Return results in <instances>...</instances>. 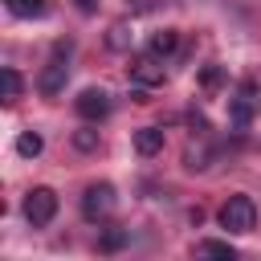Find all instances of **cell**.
Wrapping results in <instances>:
<instances>
[{
    "label": "cell",
    "mask_w": 261,
    "mask_h": 261,
    "mask_svg": "<svg viewBox=\"0 0 261 261\" xmlns=\"http://www.w3.org/2000/svg\"><path fill=\"white\" fill-rule=\"evenodd\" d=\"M130 82L143 86V90H155L163 86V61L155 53H143V57H130Z\"/></svg>",
    "instance_id": "cell-4"
},
{
    "label": "cell",
    "mask_w": 261,
    "mask_h": 261,
    "mask_svg": "<svg viewBox=\"0 0 261 261\" xmlns=\"http://www.w3.org/2000/svg\"><path fill=\"white\" fill-rule=\"evenodd\" d=\"M77 8L82 12H94V0H77Z\"/></svg>",
    "instance_id": "cell-20"
},
{
    "label": "cell",
    "mask_w": 261,
    "mask_h": 261,
    "mask_svg": "<svg viewBox=\"0 0 261 261\" xmlns=\"http://www.w3.org/2000/svg\"><path fill=\"white\" fill-rule=\"evenodd\" d=\"M188 122H192V130H196V135H204V130H208V118H204V114H192Z\"/></svg>",
    "instance_id": "cell-19"
},
{
    "label": "cell",
    "mask_w": 261,
    "mask_h": 261,
    "mask_svg": "<svg viewBox=\"0 0 261 261\" xmlns=\"http://www.w3.org/2000/svg\"><path fill=\"white\" fill-rule=\"evenodd\" d=\"M196 257H228V261H232L237 249H232L228 241H200V245H196Z\"/></svg>",
    "instance_id": "cell-14"
},
{
    "label": "cell",
    "mask_w": 261,
    "mask_h": 261,
    "mask_svg": "<svg viewBox=\"0 0 261 261\" xmlns=\"http://www.w3.org/2000/svg\"><path fill=\"white\" fill-rule=\"evenodd\" d=\"M200 86H204L208 94H216V90L224 86V69H220V65H204V73H200Z\"/></svg>",
    "instance_id": "cell-16"
},
{
    "label": "cell",
    "mask_w": 261,
    "mask_h": 261,
    "mask_svg": "<svg viewBox=\"0 0 261 261\" xmlns=\"http://www.w3.org/2000/svg\"><path fill=\"white\" fill-rule=\"evenodd\" d=\"M4 4L12 16H45V8H49V0H4Z\"/></svg>",
    "instance_id": "cell-13"
},
{
    "label": "cell",
    "mask_w": 261,
    "mask_h": 261,
    "mask_svg": "<svg viewBox=\"0 0 261 261\" xmlns=\"http://www.w3.org/2000/svg\"><path fill=\"white\" fill-rule=\"evenodd\" d=\"M20 90H24V77L16 69H0V94H4V102H16Z\"/></svg>",
    "instance_id": "cell-10"
},
{
    "label": "cell",
    "mask_w": 261,
    "mask_h": 261,
    "mask_svg": "<svg viewBox=\"0 0 261 261\" xmlns=\"http://www.w3.org/2000/svg\"><path fill=\"white\" fill-rule=\"evenodd\" d=\"M16 151H20L24 159H37V155L45 151V139H41L37 130H20V135H16Z\"/></svg>",
    "instance_id": "cell-11"
},
{
    "label": "cell",
    "mask_w": 261,
    "mask_h": 261,
    "mask_svg": "<svg viewBox=\"0 0 261 261\" xmlns=\"http://www.w3.org/2000/svg\"><path fill=\"white\" fill-rule=\"evenodd\" d=\"M73 147H77V151H94V147H98V130H94V126L73 130Z\"/></svg>",
    "instance_id": "cell-17"
},
{
    "label": "cell",
    "mask_w": 261,
    "mask_h": 261,
    "mask_svg": "<svg viewBox=\"0 0 261 261\" xmlns=\"http://www.w3.org/2000/svg\"><path fill=\"white\" fill-rule=\"evenodd\" d=\"M253 106H257V98H253V82H245V86H241V94L232 98V126H237V130H245V126H249Z\"/></svg>",
    "instance_id": "cell-7"
},
{
    "label": "cell",
    "mask_w": 261,
    "mask_h": 261,
    "mask_svg": "<svg viewBox=\"0 0 261 261\" xmlns=\"http://www.w3.org/2000/svg\"><path fill=\"white\" fill-rule=\"evenodd\" d=\"M106 45H110V49H126V45H130V24H126V20L110 24V37H106Z\"/></svg>",
    "instance_id": "cell-15"
},
{
    "label": "cell",
    "mask_w": 261,
    "mask_h": 261,
    "mask_svg": "<svg viewBox=\"0 0 261 261\" xmlns=\"http://www.w3.org/2000/svg\"><path fill=\"white\" fill-rule=\"evenodd\" d=\"M184 159H188V171H204V167H208V151H204V147H188Z\"/></svg>",
    "instance_id": "cell-18"
},
{
    "label": "cell",
    "mask_w": 261,
    "mask_h": 261,
    "mask_svg": "<svg viewBox=\"0 0 261 261\" xmlns=\"http://www.w3.org/2000/svg\"><path fill=\"white\" fill-rule=\"evenodd\" d=\"M53 216H57V192L53 188H33L24 196V220L33 228H45Z\"/></svg>",
    "instance_id": "cell-2"
},
{
    "label": "cell",
    "mask_w": 261,
    "mask_h": 261,
    "mask_svg": "<svg viewBox=\"0 0 261 261\" xmlns=\"http://www.w3.org/2000/svg\"><path fill=\"white\" fill-rule=\"evenodd\" d=\"M135 151H139L143 159L159 155V151H163V130H159V126H143V130H135Z\"/></svg>",
    "instance_id": "cell-8"
},
{
    "label": "cell",
    "mask_w": 261,
    "mask_h": 261,
    "mask_svg": "<svg viewBox=\"0 0 261 261\" xmlns=\"http://www.w3.org/2000/svg\"><path fill=\"white\" fill-rule=\"evenodd\" d=\"M114 212V188L110 184H90L86 196H82V216L86 220H102Z\"/></svg>",
    "instance_id": "cell-3"
},
{
    "label": "cell",
    "mask_w": 261,
    "mask_h": 261,
    "mask_svg": "<svg viewBox=\"0 0 261 261\" xmlns=\"http://www.w3.org/2000/svg\"><path fill=\"white\" fill-rule=\"evenodd\" d=\"M73 106H77V114H82L86 122H102V118L110 114V94L90 86V90H82V94H77V102H73Z\"/></svg>",
    "instance_id": "cell-5"
},
{
    "label": "cell",
    "mask_w": 261,
    "mask_h": 261,
    "mask_svg": "<svg viewBox=\"0 0 261 261\" xmlns=\"http://www.w3.org/2000/svg\"><path fill=\"white\" fill-rule=\"evenodd\" d=\"M126 241H130V228H106V232L98 237V249H102V253H118Z\"/></svg>",
    "instance_id": "cell-12"
},
{
    "label": "cell",
    "mask_w": 261,
    "mask_h": 261,
    "mask_svg": "<svg viewBox=\"0 0 261 261\" xmlns=\"http://www.w3.org/2000/svg\"><path fill=\"white\" fill-rule=\"evenodd\" d=\"M175 45H179V33H175V29H159V33L151 37V53H155V57L175 53Z\"/></svg>",
    "instance_id": "cell-9"
},
{
    "label": "cell",
    "mask_w": 261,
    "mask_h": 261,
    "mask_svg": "<svg viewBox=\"0 0 261 261\" xmlns=\"http://www.w3.org/2000/svg\"><path fill=\"white\" fill-rule=\"evenodd\" d=\"M253 224H257V204L249 196H228L224 208H220V228H228V232H253Z\"/></svg>",
    "instance_id": "cell-1"
},
{
    "label": "cell",
    "mask_w": 261,
    "mask_h": 261,
    "mask_svg": "<svg viewBox=\"0 0 261 261\" xmlns=\"http://www.w3.org/2000/svg\"><path fill=\"white\" fill-rule=\"evenodd\" d=\"M65 77H69V65H65L61 57H53V61L41 69V77H37V90H41L45 98H53V94H61V90H65Z\"/></svg>",
    "instance_id": "cell-6"
}]
</instances>
